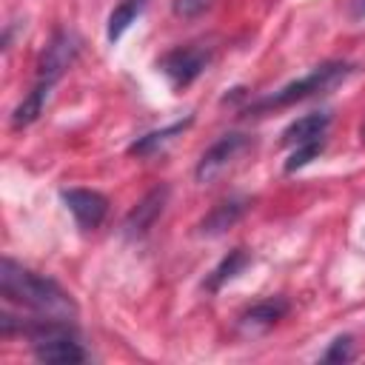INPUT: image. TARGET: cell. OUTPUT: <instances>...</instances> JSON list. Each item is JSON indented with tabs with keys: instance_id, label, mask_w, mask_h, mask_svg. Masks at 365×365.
Segmentation results:
<instances>
[{
	"instance_id": "cell-12",
	"label": "cell",
	"mask_w": 365,
	"mask_h": 365,
	"mask_svg": "<svg viewBox=\"0 0 365 365\" xmlns=\"http://www.w3.org/2000/svg\"><path fill=\"white\" fill-rule=\"evenodd\" d=\"M251 251L248 248H242V245H237V248H231L214 268H211V274L202 279V288L208 291V294H217L225 282H231L237 274H242L248 265H251Z\"/></svg>"
},
{
	"instance_id": "cell-19",
	"label": "cell",
	"mask_w": 365,
	"mask_h": 365,
	"mask_svg": "<svg viewBox=\"0 0 365 365\" xmlns=\"http://www.w3.org/2000/svg\"><path fill=\"white\" fill-rule=\"evenodd\" d=\"M359 140H362V145H365V123H362V128H359Z\"/></svg>"
},
{
	"instance_id": "cell-18",
	"label": "cell",
	"mask_w": 365,
	"mask_h": 365,
	"mask_svg": "<svg viewBox=\"0 0 365 365\" xmlns=\"http://www.w3.org/2000/svg\"><path fill=\"white\" fill-rule=\"evenodd\" d=\"M348 17L351 20H365V0H348Z\"/></svg>"
},
{
	"instance_id": "cell-9",
	"label": "cell",
	"mask_w": 365,
	"mask_h": 365,
	"mask_svg": "<svg viewBox=\"0 0 365 365\" xmlns=\"http://www.w3.org/2000/svg\"><path fill=\"white\" fill-rule=\"evenodd\" d=\"M248 208H251V197H242V194L225 197V200H220V202L200 220L197 234H202V237H220V234H225L228 228H234V225L248 214Z\"/></svg>"
},
{
	"instance_id": "cell-1",
	"label": "cell",
	"mask_w": 365,
	"mask_h": 365,
	"mask_svg": "<svg viewBox=\"0 0 365 365\" xmlns=\"http://www.w3.org/2000/svg\"><path fill=\"white\" fill-rule=\"evenodd\" d=\"M0 294L6 302H14L31 311L34 317H51V319L77 317V302L54 277L37 274L11 257H3L0 262Z\"/></svg>"
},
{
	"instance_id": "cell-17",
	"label": "cell",
	"mask_w": 365,
	"mask_h": 365,
	"mask_svg": "<svg viewBox=\"0 0 365 365\" xmlns=\"http://www.w3.org/2000/svg\"><path fill=\"white\" fill-rule=\"evenodd\" d=\"M214 6V0H171V11L180 20H197Z\"/></svg>"
},
{
	"instance_id": "cell-4",
	"label": "cell",
	"mask_w": 365,
	"mask_h": 365,
	"mask_svg": "<svg viewBox=\"0 0 365 365\" xmlns=\"http://www.w3.org/2000/svg\"><path fill=\"white\" fill-rule=\"evenodd\" d=\"M251 145H254V137L245 134V131H225V134H220V137L200 154V160H197V165H194V180H197L200 185L214 182V180H217L228 165H234V160H240Z\"/></svg>"
},
{
	"instance_id": "cell-13",
	"label": "cell",
	"mask_w": 365,
	"mask_h": 365,
	"mask_svg": "<svg viewBox=\"0 0 365 365\" xmlns=\"http://www.w3.org/2000/svg\"><path fill=\"white\" fill-rule=\"evenodd\" d=\"M51 88H54V83H48V80H34L31 91H29V94L14 106V111H11V128H26V125L37 123L40 114H43V108H46V103H48V97H51Z\"/></svg>"
},
{
	"instance_id": "cell-15",
	"label": "cell",
	"mask_w": 365,
	"mask_h": 365,
	"mask_svg": "<svg viewBox=\"0 0 365 365\" xmlns=\"http://www.w3.org/2000/svg\"><path fill=\"white\" fill-rule=\"evenodd\" d=\"M322 148H325V137H322V140H311V143L294 145L291 154H288V160L282 163V171H285V174H294V171L305 168L308 163H314V160L322 154Z\"/></svg>"
},
{
	"instance_id": "cell-14",
	"label": "cell",
	"mask_w": 365,
	"mask_h": 365,
	"mask_svg": "<svg viewBox=\"0 0 365 365\" xmlns=\"http://www.w3.org/2000/svg\"><path fill=\"white\" fill-rule=\"evenodd\" d=\"M148 0H117L106 20V40L114 46L123 40V34L137 23V17L145 11Z\"/></svg>"
},
{
	"instance_id": "cell-16",
	"label": "cell",
	"mask_w": 365,
	"mask_h": 365,
	"mask_svg": "<svg viewBox=\"0 0 365 365\" xmlns=\"http://www.w3.org/2000/svg\"><path fill=\"white\" fill-rule=\"evenodd\" d=\"M322 362H354L356 359V348H354V336L351 334H339V336H334L331 342H328V348L322 351V356H319Z\"/></svg>"
},
{
	"instance_id": "cell-5",
	"label": "cell",
	"mask_w": 365,
	"mask_h": 365,
	"mask_svg": "<svg viewBox=\"0 0 365 365\" xmlns=\"http://www.w3.org/2000/svg\"><path fill=\"white\" fill-rule=\"evenodd\" d=\"M80 37L71 29H57L37 60V80L57 83L80 57Z\"/></svg>"
},
{
	"instance_id": "cell-2",
	"label": "cell",
	"mask_w": 365,
	"mask_h": 365,
	"mask_svg": "<svg viewBox=\"0 0 365 365\" xmlns=\"http://www.w3.org/2000/svg\"><path fill=\"white\" fill-rule=\"evenodd\" d=\"M351 71H354V63H348V60H325V63L314 66L308 74H302V77H297V80L279 86L277 91L251 100V103L242 108V114H251V117H254V114H265V111H274V108H285V106L302 103V100H308V97H317V94L328 91V88H334V86L342 83Z\"/></svg>"
},
{
	"instance_id": "cell-11",
	"label": "cell",
	"mask_w": 365,
	"mask_h": 365,
	"mask_svg": "<svg viewBox=\"0 0 365 365\" xmlns=\"http://www.w3.org/2000/svg\"><path fill=\"white\" fill-rule=\"evenodd\" d=\"M328 125H331V111H311V114H302L297 120H291L282 134H279V143L285 148H294L299 143H311V140H322L328 134Z\"/></svg>"
},
{
	"instance_id": "cell-10",
	"label": "cell",
	"mask_w": 365,
	"mask_h": 365,
	"mask_svg": "<svg viewBox=\"0 0 365 365\" xmlns=\"http://www.w3.org/2000/svg\"><path fill=\"white\" fill-rule=\"evenodd\" d=\"M191 125H194V114H188V117H182V120H174V123H168V125H163V128H151V131L134 137L125 151H128L131 157H151V154L163 151L171 140H177L180 134H185Z\"/></svg>"
},
{
	"instance_id": "cell-6",
	"label": "cell",
	"mask_w": 365,
	"mask_h": 365,
	"mask_svg": "<svg viewBox=\"0 0 365 365\" xmlns=\"http://www.w3.org/2000/svg\"><path fill=\"white\" fill-rule=\"evenodd\" d=\"M60 200L80 231H97L108 214V197L94 188H60Z\"/></svg>"
},
{
	"instance_id": "cell-3",
	"label": "cell",
	"mask_w": 365,
	"mask_h": 365,
	"mask_svg": "<svg viewBox=\"0 0 365 365\" xmlns=\"http://www.w3.org/2000/svg\"><path fill=\"white\" fill-rule=\"evenodd\" d=\"M211 63H214V46L208 40H191L168 48L157 60V71L165 77L171 91H182L194 80H200Z\"/></svg>"
},
{
	"instance_id": "cell-7",
	"label": "cell",
	"mask_w": 365,
	"mask_h": 365,
	"mask_svg": "<svg viewBox=\"0 0 365 365\" xmlns=\"http://www.w3.org/2000/svg\"><path fill=\"white\" fill-rule=\"evenodd\" d=\"M168 194H171V188H168L165 182H160V185H154L151 191H145L143 200L125 214V220H123V237H125V240H140V237H145V234L151 231V225L160 220V214L165 211Z\"/></svg>"
},
{
	"instance_id": "cell-8",
	"label": "cell",
	"mask_w": 365,
	"mask_h": 365,
	"mask_svg": "<svg viewBox=\"0 0 365 365\" xmlns=\"http://www.w3.org/2000/svg\"><path fill=\"white\" fill-rule=\"evenodd\" d=\"M288 299L285 297H265L254 305H248L240 317H237V331L242 336H259V334H268L285 314H288Z\"/></svg>"
}]
</instances>
